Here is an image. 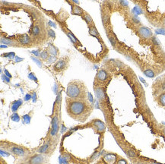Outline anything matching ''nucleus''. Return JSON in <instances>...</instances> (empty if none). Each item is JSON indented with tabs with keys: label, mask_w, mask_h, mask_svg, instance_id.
Instances as JSON below:
<instances>
[{
	"label": "nucleus",
	"mask_w": 165,
	"mask_h": 164,
	"mask_svg": "<svg viewBox=\"0 0 165 164\" xmlns=\"http://www.w3.org/2000/svg\"><path fill=\"white\" fill-rule=\"evenodd\" d=\"M24 122H26V123H29V122H30V118L29 117L28 115H26V116H24Z\"/></svg>",
	"instance_id": "obj_28"
},
{
	"label": "nucleus",
	"mask_w": 165,
	"mask_h": 164,
	"mask_svg": "<svg viewBox=\"0 0 165 164\" xmlns=\"http://www.w3.org/2000/svg\"><path fill=\"white\" fill-rule=\"evenodd\" d=\"M10 151L13 154H16L18 156H24L26 154L24 148H21V147H12V148H11Z\"/></svg>",
	"instance_id": "obj_7"
},
{
	"label": "nucleus",
	"mask_w": 165,
	"mask_h": 164,
	"mask_svg": "<svg viewBox=\"0 0 165 164\" xmlns=\"http://www.w3.org/2000/svg\"><path fill=\"white\" fill-rule=\"evenodd\" d=\"M1 164H7L5 163V160H3L2 159H1Z\"/></svg>",
	"instance_id": "obj_35"
},
{
	"label": "nucleus",
	"mask_w": 165,
	"mask_h": 164,
	"mask_svg": "<svg viewBox=\"0 0 165 164\" xmlns=\"http://www.w3.org/2000/svg\"><path fill=\"white\" fill-rule=\"evenodd\" d=\"M56 60V56H52V55H51V56H49V58L47 59V61H48V62H50V63L55 62Z\"/></svg>",
	"instance_id": "obj_24"
},
{
	"label": "nucleus",
	"mask_w": 165,
	"mask_h": 164,
	"mask_svg": "<svg viewBox=\"0 0 165 164\" xmlns=\"http://www.w3.org/2000/svg\"><path fill=\"white\" fill-rule=\"evenodd\" d=\"M49 53H50L52 56H56L57 55H58V50H57L55 47H53V46H51V47L49 48Z\"/></svg>",
	"instance_id": "obj_13"
},
{
	"label": "nucleus",
	"mask_w": 165,
	"mask_h": 164,
	"mask_svg": "<svg viewBox=\"0 0 165 164\" xmlns=\"http://www.w3.org/2000/svg\"><path fill=\"white\" fill-rule=\"evenodd\" d=\"M159 103L163 106H165V93L161 94V96H159Z\"/></svg>",
	"instance_id": "obj_17"
},
{
	"label": "nucleus",
	"mask_w": 165,
	"mask_h": 164,
	"mask_svg": "<svg viewBox=\"0 0 165 164\" xmlns=\"http://www.w3.org/2000/svg\"><path fill=\"white\" fill-rule=\"evenodd\" d=\"M59 131V118L58 116L56 115L53 116V120H52V126H51V130H50V135L51 136H55L56 134H57Z\"/></svg>",
	"instance_id": "obj_5"
},
{
	"label": "nucleus",
	"mask_w": 165,
	"mask_h": 164,
	"mask_svg": "<svg viewBox=\"0 0 165 164\" xmlns=\"http://www.w3.org/2000/svg\"><path fill=\"white\" fill-rule=\"evenodd\" d=\"M95 125H97L98 129L101 131H103L104 130V128H105L104 123H103L102 122H101V121H97V122H95Z\"/></svg>",
	"instance_id": "obj_14"
},
{
	"label": "nucleus",
	"mask_w": 165,
	"mask_h": 164,
	"mask_svg": "<svg viewBox=\"0 0 165 164\" xmlns=\"http://www.w3.org/2000/svg\"><path fill=\"white\" fill-rule=\"evenodd\" d=\"M2 79H4V81H5V82H7V83L10 82V80H9V78H7V77H6L5 75H2Z\"/></svg>",
	"instance_id": "obj_32"
},
{
	"label": "nucleus",
	"mask_w": 165,
	"mask_h": 164,
	"mask_svg": "<svg viewBox=\"0 0 165 164\" xmlns=\"http://www.w3.org/2000/svg\"><path fill=\"white\" fill-rule=\"evenodd\" d=\"M67 113L75 120L84 122L91 112V106L84 99H72L67 100Z\"/></svg>",
	"instance_id": "obj_1"
},
{
	"label": "nucleus",
	"mask_w": 165,
	"mask_h": 164,
	"mask_svg": "<svg viewBox=\"0 0 165 164\" xmlns=\"http://www.w3.org/2000/svg\"><path fill=\"white\" fill-rule=\"evenodd\" d=\"M84 19H85V21H87L88 23H91L92 22V19L91 18V16L89 15H88V14H86L85 15H84Z\"/></svg>",
	"instance_id": "obj_25"
},
{
	"label": "nucleus",
	"mask_w": 165,
	"mask_h": 164,
	"mask_svg": "<svg viewBox=\"0 0 165 164\" xmlns=\"http://www.w3.org/2000/svg\"><path fill=\"white\" fill-rule=\"evenodd\" d=\"M23 59H22V58H19L18 56H16V57H15V62H21V61H22Z\"/></svg>",
	"instance_id": "obj_31"
},
{
	"label": "nucleus",
	"mask_w": 165,
	"mask_h": 164,
	"mask_svg": "<svg viewBox=\"0 0 165 164\" xmlns=\"http://www.w3.org/2000/svg\"><path fill=\"white\" fill-rule=\"evenodd\" d=\"M22 104V101L21 100H17L15 101V103H14L13 104H12V110L13 112H15L17 111V110L18 109V107L20 106Z\"/></svg>",
	"instance_id": "obj_12"
},
{
	"label": "nucleus",
	"mask_w": 165,
	"mask_h": 164,
	"mask_svg": "<svg viewBox=\"0 0 165 164\" xmlns=\"http://www.w3.org/2000/svg\"><path fill=\"white\" fill-rule=\"evenodd\" d=\"M19 41L22 44H28L30 42V39L27 35H24V36L19 38Z\"/></svg>",
	"instance_id": "obj_11"
},
{
	"label": "nucleus",
	"mask_w": 165,
	"mask_h": 164,
	"mask_svg": "<svg viewBox=\"0 0 165 164\" xmlns=\"http://www.w3.org/2000/svg\"><path fill=\"white\" fill-rule=\"evenodd\" d=\"M32 53L35 55L36 56H40L41 53H40V50H37V51H32Z\"/></svg>",
	"instance_id": "obj_30"
},
{
	"label": "nucleus",
	"mask_w": 165,
	"mask_h": 164,
	"mask_svg": "<svg viewBox=\"0 0 165 164\" xmlns=\"http://www.w3.org/2000/svg\"><path fill=\"white\" fill-rule=\"evenodd\" d=\"M73 13L75 14V15H81L83 14V11H82V9H81L80 7H78V6H75L73 9Z\"/></svg>",
	"instance_id": "obj_15"
},
{
	"label": "nucleus",
	"mask_w": 165,
	"mask_h": 164,
	"mask_svg": "<svg viewBox=\"0 0 165 164\" xmlns=\"http://www.w3.org/2000/svg\"><path fill=\"white\" fill-rule=\"evenodd\" d=\"M97 164H128L123 158H118L116 154H107Z\"/></svg>",
	"instance_id": "obj_3"
},
{
	"label": "nucleus",
	"mask_w": 165,
	"mask_h": 164,
	"mask_svg": "<svg viewBox=\"0 0 165 164\" xmlns=\"http://www.w3.org/2000/svg\"><path fill=\"white\" fill-rule=\"evenodd\" d=\"M66 94L69 99H84L86 96L84 84L77 81L69 83L66 90Z\"/></svg>",
	"instance_id": "obj_2"
},
{
	"label": "nucleus",
	"mask_w": 165,
	"mask_h": 164,
	"mask_svg": "<svg viewBox=\"0 0 165 164\" xmlns=\"http://www.w3.org/2000/svg\"><path fill=\"white\" fill-rule=\"evenodd\" d=\"M31 59H33L35 63H36L37 65H38V66L40 67V68H41V67H42V62H41V60H39V59H37V58L33 57V56H32V57H31Z\"/></svg>",
	"instance_id": "obj_21"
},
{
	"label": "nucleus",
	"mask_w": 165,
	"mask_h": 164,
	"mask_svg": "<svg viewBox=\"0 0 165 164\" xmlns=\"http://www.w3.org/2000/svg\"><path fill=\"white\" fill-rule=\"evenodd\" d=\"M40 56H41V58L42 59H44V60H46V59H47L49 58L48 56V53H47V51H43L41 53V55H40Z\"/></svg>",
	"instance_id": "obj_20"
},
{
	"label": "nucleus",
	"mask_w": 165,
	"mask_h": 164,
	"mask_svg": "<svg viewBox=\"0 0 165 164\" xmlns=\"http://www.w3.org/2000/svg\"><path fill=\"white\" fill-rule=\"evenodd\" d=\"M30 97H31V96H30V95H27V96H26L25 99L26 100H27V99H30Z\"/></svg>",
	"instance_id": "obj_34"
},
{
	"label": "nucleus",
	"mask_w": 165,
	"mask_h": 164,
	"mask_svg": "<svg viewBox=\"0 0 165 164\" xmlns=\"http://www.w3.org/2000/svg\"><path fill=\"white\" fill-rule=\"evenodd\" d=\"M48 145H44V146H43L42 148H41V149L39 150V152L40 153H46L47 152V150L48 149Z\"/></svg>",
	"instance_id": "obj_23"
},
{
	"label": "nucleus",
	"mask_w": 165,
	"mask_h": 164,
	"mask_svg": "<svg viewBox=\"0 0 165 164\" xmlns=\"http://www.w3.org/2000/svg\"><path fill=\"white\" fill-rule=\"evenodd\" d=\"M90 33L91 35H94V36H95V35H98V32H97V30L95 28V27H92L91 29L90 30Z\"/></svg>",
	"instance_id": "obj_26"
},
{
	"label": "nucleus",
	"mask_w": 165,
	"mask_h": 164,
	"mask_svg": "<svg viewBox=\"0 0 165 164\" xmlns=\"http://www.w3.org/2000/svg\"><path fill=\"white\" fill-rule=\"evenodd\" d=\"M66 66V62L65 60H59L54 65V69L57 72H60L64 69Z\"/></svg>",
	"instance_id": "obj_9"
},
{
	"label": "nucleus",
	"mask_w": 165,
	"mask_h": 164,
	"mask_svg": "<svg viewBox=\"0 0 165 164\" xmlns=\"http://www.w3.org/2000/svg\"><path fill=\"white\" fill-rule=\"evenodd\" d=\"M5 74H6V75H7L8 77H9V78H11V77H12V75H11L9 74V72H8L7 70H6V69L5 70Z\"/></svg>",
	"instance_id": "obj_33"
},
{
	"label": "nucleus",
	"mask_w": 165,
	"mask_h": 164,
	"mask_svg": "<svg viewBox=\"0 0 165 164\" xmlns=\"http://www.w3.org/2000/svg\"><path fill=\"white\" fill-rule=\"evenodd\" d=\"M107 78H108V75L104 70H101L97 75V79L100 82H105L107 80Z\"/></svg>",
	"instance_id": "obj_8"
},
{
	"label": "nucleus",
	"mask_w": 165,
	"mask_h": 164,
	"mask_svg": "<svg viewBox=\"0 0 165 164\" xmlns=\"http://www.w3.org/2000/svg\"><path fill=\"white\" fill-rule=\"evenodd\" d=\"M40 33H41V28L39 27V26H34V27L33 29V34L34 35V36H38Z\"/></svg>",
	"instance_id": "obj_18"
},
{
	"label": "nucleus",
	"mask_w": 165,
	"mask_h": 164,
	"mask_svg": "<svg viewBox=\"0 0 165 164\" xmlns=\"http://www.w3.org/2000/svg\"><path fill=\"white\" fill-rule=\"evenodd\" d=\"M28 79H30V80H33V81H35V82H37L36 77H35L33 73H30V74L28 75Z\"/></svg>",
	"instance_id": "obj_27"
},
{
	"label": "nucleus",
	"mask_w": 165,
	"mask_h": 164,
	"mask_svg": "<svg viewBox=\"0 0 165 164\" xmlns=\"http://www.w3.org/2000/svg\"><path fill=\"white\" fill-rule=\"evenodd\" d=\"M1 43L2 44H7V45H12V44H13V41L11 40H8L5 39V38H1Z\"/></svg>",
	"instance_id": "obj_19"
},
{
	"label": "nucleus",
	"mask_w": 165,
	"mask_h": 164,
	"mask_svg": "<svg viewBox=\"0 0 165 164\" xmlns=\"http://www.w3.org/2000/svg\"><path fill=\"white\" fill-rule=\"evenodd\" d=\"M138 32L142 37L145 38V39H148V38H150L152 37V30L146 27H143V26L139 27L138 29Z\"/></svg>",
	"instance_id": "obj_4"
},
{
	"label": "nucleus",
	"mask_w": 165,
	"mask_h": 164,
	"mask_svg": "<svg viewBox=\"0 0 165 164\" xmlns=\"http://www.w3.org/2000/svg\"><path fill=\"white\" fill-rule=\"evenodd\" d=\"M48 33H49V35H50V36L51 37H55V33L53 32V30H49Z\"/></svg>",
	"instance_id": "obj_29"
},
{
	"label": "nucleus",
	"mask_w": 165,
	"mask_h": 164,
	"mask_svg": "<svg viewBox=\"0 0 165 164\" xmlns=\"http://www.w3.org/2000/svg\"><path fill=\"white\" fill-rule=\"evenodd\" d=\"M44 158L41 154H36L30 158L27 164H44Z\"/></svg>",
	"instance_id": "obj_6"
},
{
	"label": "nucleus",
	"mask_w": 165,
	"mask_h": 164,
	"mask_svg": "<svg viewBox=\"0 0 165 164\" xmlns=\"http://www.w3.org/2000/svg\"><path fill=\"white\" fill-rule=\"evenodd\" d=\"M163 134H164V135L165 136V128H164V129H163Z\"/></svg>",
	"instance_id": "obj_36"
},
{
	"label": "nucleus",
	"mask_w": 165,
	"mask_h": 164,
	"mask_svg": "<svg viewBox=\"0 0 165 164\" xmlns=\"http://www.w3.org/2000/svg\"><path fill=\"white\" fill-rule=\"evenodd\" d=\"M144 74L149 78H153L155 75V72L151 69H147L144 72Z\"/></svg>",
	"instance_id": "obj_16"
},
{
	"label": "nucleus",
	"mask_w": 165,
	"mask_h": 164,
	"mask_svg": "<svg viewBox=\"0 0 165 164\" xmlns=\"http://www.w3.org/2000/svg\"><path fill=\"white\" fill-rule=\"evenodd\" d=\"M95 93H96V96H97V97L98 98V99H100V100H103V99H104L105 95H104V92L101 87H98V88H97L96 90H95Z\"/></svg>",
	"instance_id": "obj_10"
},
{
	"label": "nucleus",
	"mask_w": 165,
	"mask_h": 164,
	"mask_svg": "<svg viewBox=\"0 0 165 164\" xmlns=\"http://www.w3.org/2000/svg\"><path fill=\"white\" fill-rule=\"evenodd\" d=\"M12 119L14 121V122H19L20 118H19V116H18V115L17 114V113H15V114L12 115Z\"/></svg>",
	"instance_id": "obj_22"
}]
</instances>
